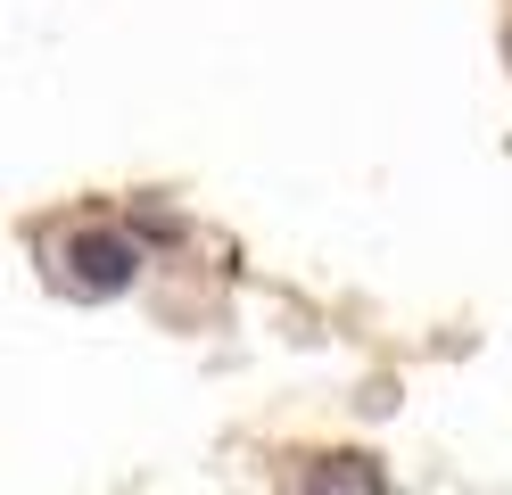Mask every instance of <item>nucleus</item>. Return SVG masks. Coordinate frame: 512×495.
<instances>
[{
	"label": "nucleus",
	"instance_id": "nucleus-1",
	"mask_svg": "<svg viewBox=\"0 0 512 495\" xmlns=\"http://www.w3.org/2000/svg\"><path fill=\"white\" fill-rule=\"evenodd\" d=\"M67 273H75V289L108 297V289H124L141 273V248L124 240V231H75V240H67Z\"/></svg>",
	"mask_w": 512,
	"mask_h": 495
},
{
	"label": "nucleus",
	"instance_id": "nucleus-2",
	"mask_svg": "<svg viewBox=\"0 0 512 495\" xmlns=\"http://www.w3.org/2000/svg\"><path fill=\"white\" fill-rule=\"evenodd\" d=\"M306 495H389V479H380L372 454H323L306 471Z\"/></svg>",
	"mask_w": 512,
	"mask_h": 495
}]
</instances>
